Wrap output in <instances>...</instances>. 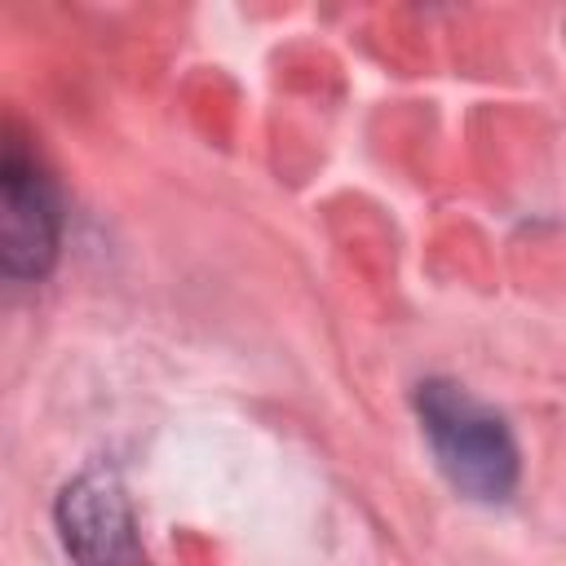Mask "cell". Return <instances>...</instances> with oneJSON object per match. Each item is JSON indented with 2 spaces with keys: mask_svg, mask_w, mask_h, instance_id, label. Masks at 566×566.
<instances>
[{
  "mask_svg": "<svg viewBox=\"0 0 566 566\" xmlns=\"http://www.w3.org/2000/svg\"><path fill=\"white\" fill-rule=\"evenodd\" d=\"M416 416L438 469L460 495L482 504H500L513 495L522 455L509 420L491 402H482L460 380L433 376L416 385Z\"/></svg>",
  "mask_w": 566,
  "mask_h": 566,
  "instance_id": "obj_1",
  "label": "cell"
},
{
  "mask_svg": "<svg viewBox=\"0 0 566 566\" xmlns=\"http://www.w3.org/2000/svg\"><path fill=\"white\" fill-rule=\"evenodd\" d=\"M62 195L31 133L0 124V274L31 283L57 265Z\"/></svg>",
  "mask_w": 566,
  "mask_h": 566,
  "instance_id": "obj_2",
  "label": "cell"
},
{
  "mask_svg": "<svg viewBox=\"0 0 566 566\" xmlns=\"http://www.w3.org/2000/svg\"><path fill=\"white\" fill-rule=\"evenodd\" d=\"M53 517L62 548L75 566H146L128 491L111 469L75 473L62 486Z\"/></svg>",
  "mask_w": 566,
  "mask_h": 566,
  "instance_id": "obj_3",
  "label": "cell"
}]
</instances>
